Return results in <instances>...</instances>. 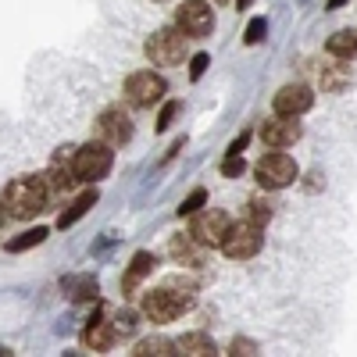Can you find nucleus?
Masks as SVG:
<instances>
[{
	"instance_id": "1",
	"label": "nucleus",
	"mask_w": 357,
	"mask_h": 357,
	"mask_svg": "<svg viewBox=\"0 0 357 357\" xmlns=\"http://www.w3.org/2000/svg\"><path fill=\"white\" fill-rule=\"evenodd\" d=\"M193 286L190 282H178V279H168L161 289H151L143 296V314L151 321H175L183 311L193 307Z\"/></svg>"
},
{
	"instance_id": "2",
	"label": "nucleus",
	"mask_w": 357,
	"mask_h": 357,
	"mask_svg": "<svg viewBox=\"0 0 357 357\" xmlns=\"http://www.w3.org/2000/svg\"><path fill=\"white\" fill-rule=\"evenodd\" d=\"M47 183L43 178H33V175H22V178H15V183H8V190H4V211L11 215V218H18V222H25V218H36L40 211H43V204H47Z\"/></svg>"
},
{
	"instance_id": "3",
	"label": "nucleus",
	"mask_w": 357,
	"mask_h": 357,
	"mask_svg": "<svg viewBox=\"0 0 357 357\" xmlns=\"http://www.w3.org/2000/svg\"><path fill=\"white\" fill-rule=\"evenodd\" d=\"M264 247V229L254 225V222H240V225H232L229 236L222 240V254L232 257V261H250L257 257Z\"/></svg>"
},
{
	"instance_id": "4",
	"label": "nucleus",
	"mask_w": 357,
	"mask_h": 357,
	"mask_svg": "<svg viewBox=\"0 0 357 357\" xmlns=\"http://www.w3.org/2000/svg\"><path fill=\"white\" fill-rule=\"evenodd\" d=\"M257 183L264 186V190H286V186H293L296 183V175H301V168H296V161L289 158V154H282V151H275V154H264L261 161H257Z\"/></svg>"
},
{
	"instance_id": "5",
	"label": "nucleus",
	"mask_w": 357,
	"mask_h": 357,
	"mask_svg": "<svg viewBox=\"0 0 357 357\" xmlns=\"http://www.w3.org/2000/svg\"><path fill=\"white\" fill-rule=\"evenodd\" d=\"M114 165V154L107 143H86V146H75V175L79 183H97V178H104Z\"/></svg>"
},
{
	"instance_id": "6",
	"label": "nucleus",
	"mask_w": 357,
	"mask_h": 357,
	"mask_svg": "<svg viewBox=\"0 0 357 357\" xmlns=\"http://www.w3.org/2000/svg\"><path fill=\"white\" fill-rule=\"evenodd\" d=\"M229 229H232V218L225 211H215V207H200V211H193V222H190V236H193V240H200L207 250L222 247Z\"/></svg>"
},
{
	"instance_id": "7",
	"label": "nucleus",
	"mask_w": 357,
	"mask_h": 357,
	"mask_svg": "<svg viewBox=\"0 0 357 357\" xmlns=\"http://www.w3.org/2000/svg\"><path fill=\"white\" fill-rule=\"evenodd\" d=\"M146 57L154 65H178L186 57V33L183 29H158V33L146 40Z\"/></svg>"
},
{
	"instance_id": "8",
	"label": "nucleus",
	"mask_w": 357,
	"mask_h": 357,
	"mask_svg": "<svg viewBox=\"0 0 357 357\" xmlns=\"http://www.w3.org/2000/svg\"><path fill=\"white\" fill-rule=\"evenodd\" d=\"M43 183H47V193L57 197V193H68L75 183H79V175H75V146L65 143V146H57V154L50 158V168L43 175Z\"/></svg>"
},
{
	"instance_id": "9",
	"label": "nucleus",
	"mask_w": 357,
	"mask_h": 357,
	"mask_svg": "<svg viewBox=\"0 0 357 357\" xmlns=\"http://www.w3.org/2000/svg\"><path fill=\"white\" fill-rule=\"evenodd\" d=\"M165 97V79L151 68H143V72H132L126 79V100L132 107H151Z\"/></svg>"
},
{
	"instance_id": "10",
	"label": "nucleus",
	"mask_w": 357,
	"mask_h": 357,
	"mask_svg": "<svg viewBox=\"0 0 357 357\" xmlns=\"http://www.w3.org/2000/svg\"><path fill=\"white\" fill-rule=\"evenodd\" d=\"M175 25L186 33V40H204L215 29V11L207 8V0H186L175 15Z\"/></svg>"
},
{
	"instance_id": "11",
	"label": "nucleus",
	"mask_w": 357,
	"mask_h": 357,
	"mask_svg": "<svg viewBox=\"0 0 357 357\" xmlns=\"http://www.w3.org/2000/svg\"><path fill=\"white\" fill-rule=\"evenodd\" d=\"M93 136L100 139V143H107L111 151L114 146H126L129 139H132V122H129V114L122 111V107H107L97 122H93Z\"/></svg>"
},
{
	"instance_id": "12",
	"label": "nucleus",
	"mask_w": 357,
	"mask_h": 357,
	"mask_svg": "<svg viewBox=\"0 0 357 357\" xmlns=\"http://www.w3.org/2000/svg\"><path fill=\"white\" fill-rule=\"evenodd\" d=\"M257 132L272 151H282V146H293L301 139V122H296L293 114H275V118H264Z\"/></svg>"
},
{
	"instance_id": "13",
	"label": "nucleus",
	"mask_w": 357,
	"mask_h": 357,
	"mask_svg": "<svg viewBox=\"0 0 357 357\" xmlns=\"http://www.w3.org/2000/svg\"><path fill=\"white\" fill-rule=\"evenodd\" d=\"M311 104H314V93L304 86V82H293V86H282L279 93H275V114H304V111H311Z\"/></svg>"
},
{
	"instance_id": "14",
	"label": "nucleus",
	"mask_w": 357,
	"mask_h": 357,
	"mask_svg": "<svg viewBox=\"0 0 357 357\" xmlns=\"http://www.w3.org/2000/svg\"><path fill=\"white\" fill-rule=\"evenodd\" d=\"M172 257L178 264H200L207 257V247L200 240H193L190 232H183V236H175V240H172Z\"/></svg>"
},
{
	"instance_id": "15",
	"label": "nucleus",
	"mask_w": 357,
	"mask_h": 357,
	"mask_svg": "<svg viewBox=\"0 0 357 357\" xmlns=\"http://www.w3.org/2000/svg\"><path fill=\"white\" fill-rule=\"evenodd\" d=\"M114 325L111 321H89L86 325V333H82V343L89 347V350H97V354H104V350H111L114 347Z\"/></svg>"
},
{
	"instance_id": "16",
	"label": "nucleus",
	"mask_w": 357,
	"mask_h": 357,
	"mask_svg": "<svg viewBox=\"0 0 357 357\" xmlns=\"http://www.w3.org/2000/svg\"><path fill=\"white\" fill-rule=\"evenodd\" d=\"M154 264H158V257L154 254H146V250H139L136 257H132V264H129V272H126V279H122V293H132L136 286H139V279H146L154 272Z\"/></svg>"
},
{
	"instance_id": "17",
	"label": "nucleus",
	"mask_w": 357,
	"mask_h": 357,
	"mask_svg": "<svg viewBox=\"0 0 357 357\" xmlns=\"http://www.w3.org/2000/svg\"><path fill=\"white\" fill-rule=\"evenodd\" d=\"M329 54L336 61H357V29H340V33H333Z\"/></svg>"
},
{
	"instance_id": "18",
	"label": "nucleus",
	"mask_w": 357,
	"mask_h": 357,
	"mask_svg": "<svg viewBox=\"0 0 357 357\" xmlns=\"http://www.w3.org/2000/svg\"><path fill=\"white\" fill-rule=\"evenodd\" d=\"M318 82H321L325 93H343V89L350 86V68L347 65H321Z\"/></svg>"
},
{
	"instance_id": "19",
	"label": "nucleus",
	"mask_w": 357,
	"mask_h": 357,
	"mask_svg": "<svg viewBox=\"0 0 357 357\" xmlns=\"http://www.w3.org/2000/svg\"><path fill=\"white\" fill-rule=\"evenodd\" d=\"M175 354H183V357H211L215 354V343L211 336H204V333H190L175 343Z\"/></svg>"
},
{
	"instance_id": "20",
	"label": "nucleus",
	"mask_w": 357,
	"mask_h": 357,
	"mask_svg": "<svg viewBox=\"0 0 357 357\" xmlns=\"http://www.w3.org/2000/svg\"><path fill=\"white\" fill-rule=\"evenodd\" d=\"M97 197H100L97 190H86V193H79V197H75V200L68 204V211H61V218H57V225H61V229L75 225V222H79V218H82V215L89 211V207L97 204Z\"/></svg>"
},
{
	"instance_id": "21",
	"label": "nucleus",
	"mask_w": 357,
	"mask_h": 357,
	"mask_svg": "<svg viewBox=\"0 0 357 357\" xmlns=\"http://www.w3.org/2000/svg\"><path fill=\"white\" fill-rule=\"evenodd\" d=\"M132 354H136V357H168V354H175V343L165 340V336H151V340L136 343Z\"/></svg>"
},
{
	"instance_id": "22",
	"label": "nucleus",
	"mask_w": 357,
	"mask_h": 357,
	"mask_svg": "<svg viewBox=\"0 0 357 357\" xmlns=\"http://www.w3.org/2000/svg\"><path fill=\"white\" fill-rule=\"evenodd\" d=\"M47 236H50V232H47L43 225H36V229H25L22 236H15V240L8 243V250H11V254H22V250H29V247H40V243L47 240Z\"/></svg>"
},
{
	"instance_id": "23",
	"label": "nucleus",
	"mask_w": 357,
	"mask_h": 357,
	"mask_svg": "<svg viewBox=\"0 0 357 357\" xmlns=\"http://www.w3.org/2000/svg\"><path fill=\"white\" fill-rule=\"evenodd\" d=\"M65 289H68L72 301H93L100 286H97V279H68Z\"/></svg>"
},
{
	"instance_id": "24",
	"label": "nucleus",
	"mask_w": 357,
	"mask_h": 357,
	"mask_svg": "<svg viewBox=\"0 0 357 357\" xmlns=\"http://www.w3.org/2000/svg\"><path fill=\"white\" fill-rule=\"evenodd\" d=\"M247 222H254V225H268V222H272V204H264L261 197H254L250 204H247Z\"/></svg>"
},
{
	"instance_id": "25",
	"label": "nucleus",
	"mask_w": 357,
	"mask_h": 357,
	"mask_svg": "<svg viewBox=\"0 0 357 357\" xmlns=\"http://www.w3.org/2000/svg\"><path fill=\"white\" fill-rule=\"evenodd\" d=\"M204 204H207V190H193L183 204H178V215H193V211H200Z\"/></svg>"
},
{
	"instance_id": "26",
	"label": "nucleus",
	"mask_w": 357,
	"mask_h": 357,
	"mask_svg": "<svg viewBox=\"0 0 357 357\" xmlns=\"http://www.w3.org/2000/svg\"><path fill=\"white\" fill-rule=\"evenodd\" d=\"M264 36H268V22H264V18H254V22L247 25V36H243V40H247V47H257Z\"/></svg>"
},
{
	"instance_id": "27",
	"label": "nucleus",
	"mask_w": 357,
	"mask_h": 357,
	"mask_svg": "<svg viewBox=\"0 0 357 357\" xmlns=\"http://www.w3.org/2000/svg\"><path fill=\"white\" fill-rule=\"evenodd\" d=\"M178 118V100H168L165 107H161V114H158V132H165V129H172V122Z\"/></svg>"
},
{
	"instance_id": "28",
	"label": "nucleus",
	"mask_w": 357,
	"mask_h": 357,
	"mask_svg": "<svg viewBox=\"0 0 357 357\" xmlns=\"http://www.w3.org/2000/svg\"><path fill=\"white\" fill-rule=\"evenodd\" d=\"M243 168H247V165H243V158H240V154H229V158L222 161V175H225V178H240V175H243Z\"/></svg>"
},
{
	"instance_id": "29",
	"label": "nucleus",
	"mask_w": 357,
	"mask_h": 357,
	"mask_svg": "<svg viewBox=\"0 0 357 357\" xmlns=\"http://www.w3.org/2000/svg\"><path fill=\"white\" fill-rule=\"evenodd\" d=\"M229 354H232V357H254V354H257V343H254V340H243V336H240V340H232Z\"/></svg>"
},
{
	"instance_id": "30",
	"label": "nucleus",
	"mask_w": 357,
	"mask_h": 357,
	"mask_svg": "<svg viewBox=\"0 0 357 357\" xmlns=\"http://www.w3.org/2000/svg\"><path fill=\"white\" fill-rule=\"evenodd\" d=\"M114 333H122V336H129V333H136V314L132 311H122L114 318Z\"/></svg>"
},
{
	"instance_id": "31",
	"label": "nucleus",
	"mask_w": 357,
	"mask_h": 357,
	"mask_svg": "<svg viewBox=\"0 0 357 357\" xmlns=\"http://www.w3.org/2000/svg\"><path fill=\"white\" fill-rule=\"evenodd\" d=\"M207 65H211V57H207V54H197V57H193V65H190V79L197 82V79L204 75V68H207Z\"/></svg>"
},
{
	"instance_id": "32",
	"label": "nucleus",
	"mask_w": 357,
	"mask_h": 357,
	"mask_svg": "<svg viewBox=\"0 0 357 357\" xmlns=\"http://www.w3.org/2000/svg\"><path fill=\"white\" fill-rule=\"evenodd\" d=\"M247 139H250V132H243L240 139H232V146H229V154H240L243 146H247Z\"/></svg>"
},
{
	"instance_id": "33",
	"label": "nucleus",
	"mask_w": 357,
	"mask_h": 357,
	"mask_svg": "<svg viewBox=\"0 0 357 357\" xmlns=\"http://www.w3.org/2000/svg\"><path fill=\"white\" fill-rule=\"evenodd\" d=\"M343 4H347V0H329L325 8H329V11H336V8H343Z\"/></svg>"
},
{
	"instance_id": "34",
	"label": "nucleus",
	"mask_w": 357,
	"mask_h": 357,
	"mask_svg": "<svg viewBox=\"0 0 357 357\" xmlns=\"http://www.w3.org/2000/svg\"><path fill=\"white\" fill-rule=\"evenodd\" d=\"M4 215H8V211H4V204H0V225H4Z\"/></svg>"
},
{
	"instance_id": "35",
	"label": "nucleus",
	"mask_w": 357,
	"mask_h": 357,
	"mask_svg": "<svg viewBox=\"0 0 357 357\" xmlns=\"http://www.w3.org/2000/svg\"><path fill=\"white\" fill-rule=\"evenodd\" d=\"M250 4V0H236V8H247Z\"/></svg>"
},
{
	"instance_id": "36",
	"label": "nucleus",
	"mask_w": 357,
	"mask_h": 357,
	"mask_svg": "<svg viewBox=\"0 0 357 357\" xmlns=\"http://www.w3.org/2000/svg\"><path fill=\"white\" fill-rule=\"evenodd\" d=\"M8 354H11V350H4V347H0V357H8Z\"/></svg>"
},
{
	"instance_id": "37",
	"label": "nucleus",
	"mask_w": 357,
	"mask_h": 357,
	"mask_svg": "<svg viewBox=\"0 0 357 357\" xmlns=\"http://www.w3.org/2000/svg\"><path fill=\"white\" fill-rule=\"evenodd\" d=\"M215 4H229V0H215Z\"/></svg>"
}]
</instances>
